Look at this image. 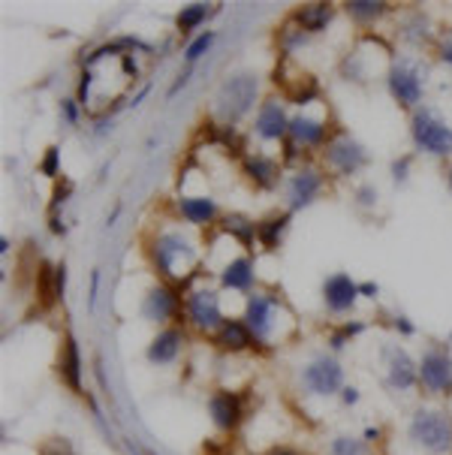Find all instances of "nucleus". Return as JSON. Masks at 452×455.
Masks as SVG:
<instances>
[{
  "label": "nucleus",
  "instance_id": "nucleus-10",
  "mask_svg": "<svg viewBox=\"0 0 452 455\" xmlns=\"http://www.w3.org/2000/svg\"><path fill=\"white\" fill-rule=\"evenodd\" d=\"M325 305L332 308V311H347V308L356 302V296H359V287L353 284V280L347 275H334L325 280Z\"/></svg>",
  "mask_w": 452,
  "mask_h": 455
},
{
  "label": "nucleus",
  "instance_id": "nucleus-17",
  "mask_svg": "<svg viewBox=\"0 0 452 455\" xmlns=\"http://www.w3.org/2000/svg\"><path fill=\"white\" fill-rule=\"evenodd\" d=\"M178 308V296L172 293V289H154L148 296V302H145V314L151 317V320H169L172 314H175Z\"/></svg>",
  "mask_w": 452,
  "mask_h": 455
},
{
  "label": "nucleus",
  "instance_id": "nucleus-16",
  "mask_svg": "<svg viewBox=\"0 0 452 455\" xmlns=\"http://www.w3.org/2000/svg\"><path fill=\"white\" fill-rule=\"evenodd\" d=\"M178 347H181V332L178 329H166L163 335H157V341L151 344L148 350V359L157 362V365H166L178 356Z\"/></svg>",
  "mask_w": 452,
  "mask_h": 455
},
{
  "label": "nucleus",
  "instance_id": "nucleus-21",
  "mask_svg": "<svg viewBox=\"0 0 452 455\" xmlns=\"http://www.w3.org/2000/svg\"><path fill=\"white\" fill-rule=\"evenodd\" d=\"M223 284L232 289H248L253 284V266L248 260H235L223 269Z\"/></svg>",
  "mask_w": 452,
  "mask_h": 455
},
{
  "label": "nucleus",
  "instance_id": "nucleus-11",
  "mask_svg": "<svg viewBox=\"0 0 452 455\" xmlns=\"http://www.w3.org/2000/svg\"><path fill=\"white\" fill-rule=\"evenodd\" d=\"M257 130H259V136H266V139H280V136L289 130V121H286L284 109L277 106V99H268V103L259 109Z\"/></svg>",
  "mask_w": 452,
  "mask_h": 455
},
{
  "label": "nucleus",
  "instance_id": "nucleus-36",
  "mask_svg": "<svg viewBox=\"0 0 452 455\" xmlns=\"http://www.w3.org/2000/svg\"><path fill=\"white\" fill-rule=\"evenodd\" d=\"M268 455H298L296 449H271Z\"/></svg>",
  "mask_w": 452,
  "mask_h": 455
},
{
  "label": "nucleus",
  "instance_id": "nucleus-2",
  "mask_svg": "<svg viewBox=\"0 0 452 455\" xmlns=\"http://www.w3.org/2000/svg\"><path fill=\"white\" fill-rule=\"evenodd\" d=\"M410 438L431 452H446L452 447V425L440 413H416Z\"/></svg>",
  "mask_w": 452,
  "mask_h": 455
},
{
  "label": "nucleus",
  "instance_id": "nucleus-27",
  "mask_svg": "<svg viewBox=\"0 0 452 455\" xmlns=\"http://www.w3.org/2000/svg\"><path fill=\"white\" fill-rule=\"evenodd\" d=\"M223 226H226V232H235L241 241H250L253 239V223L244 221V217H239V214H229L223 221Z\"/></svg>",
  "mask_w": 452,
  "mask_h": 455
},
{
  "label": "nucleus",
  "instance_id": "nucleus-15",
  "mask_svg": "<svg viewBox=\"0 0 452 455\" xmlns=\"http://www.w3.org/2000/svg\"><path fill=\"white\" fill-rule=\"evenodd\" d=\"M271 308L275 302L262 296H253L248 302V329H253V335H259V338H266L271 329Z\"/></svg>",
  "mask_w": 452,
  "mask_h": 455
},
{
  "label": "nucleus",
  "instance_id": "nucleus-31",
  "mask_svg": "<svg viewBox=\"0 0 452 455\" xmlns=\"http://www.w3.org/2000/svg\"><path fill=\"white\" fill-rule=\"evenodd\" d=\"M334 455H362V447L353 440H334Z\"/></svg>",
  "mask_w": 452,
  "mask_h": 455
},
{
  "label": "nucleus",
  "instance_id": "nucleus-23",
  "mask_svg": "<svg viewBox=\"0 0 452 455\" xmlns=\"http://www.w3.org/2000/svg\"><path fill=\"white\" fill-rule=\"evenodd\" d=\"M244 169H248L250 178L262 187H271L277 178V166H275V160H268V157H253V160L244 163Z\"/></svg>",
  "mask_w": 452,
  "mask_h": 455
},
{
  "label": "nucleus",
  "instance_id": "nucleus-35",
  "mask_svg": "<svg viewBox=\"0 0 452 455\" xmlns=\"http://www.w3.org/2000/svg\"><path fill=\"white\" fill-rule=\"evenodd\" d=\"M344 401H347V404L356 401V389H347V392H344Z\"/></svg>",
  "mask_w": 452,
  "mask_h": 455
},
{
  "label": "nucleus",
  "instance_id": "nucleus-29",
  "mask_svg": "<svg viewBox=\"0 0 452 455\" xmlns=\"http://www.w3.org/2000/svg\"><path fill=\"white\" fill-rule=\"evenodd\" d=\"M49 278H54V271L49 266H40V298H42V305H51V298L58 296L54 293V287H49Z\"/></svg>",
  "mask_w": 452,
  "mask_h": 455
},
{
  "label": "nucleus",
  "instance_id": "nucleus-34",
  "mask_svg": "<svg viewBox=\"0 0 452 455\" xmlns=\"http://www.w3.org/2000/svg\"><path fill=\"white\" fill-rule=\"evenodd\" d=\"M359 293H365V296H374V293H377V287H374V284H362V287H359Z\"/></svg>",
  "mask_w": 452,
  "mask_h": 455
},
{
  "label": "nucleus",
  "instance_id": "nucleus-8",
  "mask_svg": "<svg viewBox=\"0 0 452 455\" xmlns=\"http://www.w3.org/2000/svg\"><path fill=\"white\" fill-rule=\"evenodd\" d=\"M329 163L341 172V175H353V172L365 163V151H362L356 142H350V139L332 142L329 145Z\"/></svg>",
  "mask_w": 452,
  "mask_h": 455
},
{
  "label": "nucleus",
  "instance_id": "nucleus-9",
  "mask_svg": "<svg viewBox=\"0 0 452 455\" xmlns=\"http://www.w3.org/2000/svg\"><path fill=\"white\" fill-rule=\"evenodd\" d=\"M211 416L220 429H235L241 422V398L235 392H214L211 395Z\"/></svg>",
  "mask_w": 452,
  "mask_h": 455
},
{
  "label": "nucleus",
  "instance_id": "nucleus-37",
  "mask_svg": "<svg viewBox=\"0 0 452 455\" xmlns=\"http://www.w3.org/2000/svg\"><path fill=\"white\" fill-rule=\"evenodd\" d=\"M443 61H446V63H452V42L446 45V49H443Z\"/></svg>",
  "mask_w": 452,
  "mask_h": 455
},
{
  "label": "nucleus",
  "instance_id": "nucleus-32",
  "mask_svg": "<svg viewBox=\"0 0 452 455\" xmlns=\"http://www.w3.org/2000/svg\"><path fill=\"white\" fill-rule=\"evenodd\" d=\"M63 284H67V269L58 266L54 269V293L58 296H63Z\"/></svg>",
  "mask_w": 452,
  "mask_h": 455
},
{
  "label": "nucleus",
  "instance_id": "nucleus-39",
  "mask_svg": "<svg viewBox=\"0 0 452 455\" xmlns=\"http://www.w3.org/2000/svg\"><path fill=\"white\" fill-rule=\"evenodd\" d=\"M449 184H452V172H449Z\"/></svg>",
  "mask_w": 452,
  "mask_h": 455
},
{
  "label": "nucleus",
  "instance_id": "nucleus-4",
  "mask_svg": "<svg viewBox=\"0 0 452 455\" xmlns=\"http://www.w3.org/2000/svg\"><path fill=\"white\" fill-rule=\"evenodd\" d=\"M253 94H257V85H253L250 76H235L223 85L220 90V112L223 118H229V121H235L244 109H248L253 103Z\"/></svg>",
  "mask_w": 452,
  "mask_h": 455
},
{
  "label": "nucleus",
  "instance_id": "nucleus-1",
  "mask_svg": "<svg viewBox=\"0 0 452 455\" xmlns=\"http://www.w3.org/2000/svg\"><path fill=\"white\" fill-rule=\"evenodd\" d=\"M154 260H157L160 271L169 280H175L178 287L187 284L190 275H196V250L190 248L187 239H181L178 232H166L157 239V248H154Z\"/></svg>",
  "mask_w": 452,
  "mask_h": 455
},
{
  "label": "nucleus",
  "instance_id": "nucleus-33",
  "mask_svg": "<svg viewBox=\"0 0 452 455\" xmlns=\"http://www.w3.org/2000/svg\"><path fill=\"white\" fill-rule=\"evenodd\" d=\"M54 163H58V148H49V157H45V163H42L45 175H54Z\"/></svg>",
  "mask_w": 452,
  "mask_h": 455
},
{
  "label": "nucleus",
  "instance_id": "nucleus-5",
  "mask_svg": "<svg viewBox=\"0 0 452 455\" xmlns=\"http://www.w3.org/2000/svg\"><path fill=\"white\" fill-rule=\"evenodd\" d=\"M419 377H422V383L434 389V392H446V389L452 386V362L446 353H437V350H431V353H425V359H422V365H419Z\"/></svg>",
  "mask_w": 452,
  "mask_h": 455
},
{
  "label": "nucleus",
  "instance_id": "nucleus-24",
  "mask_svg": "<svg viewBox=\"0 0 452 455\" xmlns=\"http://www.w3.org/2000/svg\"><path fill=\"white\" fill-rule=\"evenodd\" d=\"M392 383L398 389H410L416 383V371H413V362L407 359V353H395V359H392Z\"/></svg>",
  "mask_w": 452,
  "mask_h": 455
},
{
  "label": "nucleus",
  "instance_id": "nucleus-19",
  "mask_svg": "<svg viewBox=\"0 0 452 455\" xmlns=\"http://www.w3.org/2000/svg\"><path fill=\"white\" fill-rule=\"evenodd\" d=\"M181 211L190 223H208L214 217V202L208 196H184L181 199Z\"/></svg>",
  "mask_w": 452,
  "mask_h": 455
},
{
  "label": "nucleus",
  "instance_id": "nucleus-30",
  "mask_svg": "<svg viewBox=\"0 0 452 455\" xmlns=\"http://www.w3.org/2000/svg\"><path fill=\"white\" fill-rule=\"evenodd\" d=\"M211 40H214V33H202L199 40L190 42V45H187V61H196L199 54H202V51L208 49V45H211Z\"/></svg>",
  "mask_w": 452,
  "mask_h": 455
},
{
  "label": "nucleus",
  "instance_id": "nucleus-26",
  "mask_svg": "<svg viewBox=\"0 0 452 455\" xmlns=\"http://www.w3.org/2000/svg\"><path fill=\"white\" fill-rule=\"evenodd\" d=\"M205 13H208V9H205L202 3H193V6L181 9V15H178V27H181V33H190L193 27H199V22H205Z\"/></svg>",
  "mask_w": 452,
  "mask_h": 455
},
{
  "label": "nucleus",
  "instance_id": "nucleus-6",
  "mask_svg": "<svg viewBox=\"0 0 452 455\" xmlns=\"http://www.w3.org/2000/svg\"><path fill=\"white\" fill-rule=\"evenodd\" d=\"M341 365L332 359H316L311 368L305 371V386L316 395H332L341 386Z\"/></svg>",
  "mask_w": 452,
  "mask_h": 455
},
{
  "label": "nucleus",
  "instance_id": "nucleus-7",
  "mask_svg": "<svg viewBox=\"0 0 452 455\" xmlns=\"http://www.w3.org/2000/svg\"><path fill=\"white\" fill-rule=\"evenodd\" d=\"M190 320H193L199 329H214L220 326V308H217V296L214 293H193L187 302Z\"/></svg>",
  "mask_w": 452,
  "mask_h": 455
},
{
  "label": "nucleus",
  "instance_id": "nucleus-13",
  "mask_svg": "<svg viewBox=\"0 0 452 455\" xmlns=\"http://www.w3.org/2000/svg\"><path fill=\"white\" fill-rule=\"evenodd\" d=\"M389 85H392V94L398 97V103H404V106L419 103L422 88H419V79H416V72H413V70L398 67V70L392 72V79H389Z\"/></svg>",
  "mask_w": 452,
  "mask_h": 455
},
{
  "label": "nucleus",
  "instance_id": "nucleus-3",
  "mask_svg": "<svg viewBox=\"0 0 452 455\" xmlns=\"http://www.w3.org/2000/svg\"><path fill=\"white\" fill-rule=\"evenodd\" d=\"M413 139L419 148L431 151V154L452 151V130L446 124H440L431 112H419L413 118Z\"/></svg>",
  "mask_w": 452,
  "mask_h": 455
},
{
  "label": "nucleus",
  "instance_id": "nucleus-25",
  "mask_svg": "<svg viewBox=\"0 0 452 455\" xmlns=\"http://www.w3.org/2000/svg\"><path fill=\"white\" fill-rule=\"evenodd\" d=\"M284 226H286V214H280V217H271V221L259 223V230H257L259 241L266 244V248H275V244H277V239H280V232H284Z\"/></svg>",
  "mask_w": 452,
  "mask_h": 455
},
{
  "label": "nucleus",
  "instance_id": "nucleus-14",
  "mask_svg": "<svg viewBox=\"0 0 452 455\" xmlns=\"http://www.w3.org/2000/svg\"><path fill=\"white\" fill-rule=\"evenodd\" d=\"M320 187H323V181L316 172H302V175H296L289 181V202H293V208L307 205L316 193H320Z\"/></svg>",
  "mask_w": 452,
  "mask_h": 455
},
{
  "label": "nucleus",
  "instance_id": "nucleus-22",
  "mask_svg": "<svg viewBox=\"0 0 452 455\" xmlns=\"http://www.w3.org/2000/svg\"><path fill=\"white\" fill-rule=\"evenodd\" d=\"M220 344L223 347H229V350H244V347H250V329L244 323H223V329H220Z\"/></svg>",
  "mask_w": 452,
  "mask_h": 455
},
{
  "label": "nucleus",
  "instance_id": "nucleus-12",
  "mask_svg": "<svg viewBox=\"0 0 452 455\" xmlns=\"http://www.w3.org/2000/svg\"><path fill=\"white\" fill-rule=\"evenodd\" d=\"M289 136L302 145H320L325 139V121L323 118H311L302 112L296 121H289Z\"/></svg>",
  "mask_w": 452,
  "mask_h": 455
},
{
  "label": "nucleus",
  "instance_id": "nucleus-28",
  "mask_svg": "<svg viewBox=\"0 0 452 455\" xmlns=\"http://www.w3.org/2000/svg\"><path fill=\"white\" fill-rule=\"evenodd\" d=\"M347 9L356 18H377L386 9V3H374V0H353V3H347Z\"/></svg>",
  "mask_w": 452,
  "mask_h": 455
},
{
  "label": "nucleus",
  "instance_id": "nucleus-38",
  "mask_svg": "<svg viewBox=\"0 0 452 455\" xmlns=\"http://www.w3.org/2000/svg\"><path fill=\"white\" fill-rule=\"evenodd\" d=\"M63 109H67V118H70V121H76V109H72V103H67Z\"/></svg>",
  "mask_w": 452,
  "mask_h": 455
},
{
  "label": "nucleus",
  "instance_id": "nucleus-20",
  "mask_svg": "<svg viewBox=\"0 0 452 455\" xmlns=\"http://www.w3.org/2000/svg\"><path fill=\"white\" fill-rule=\"evenodd\" d=\"M332 18V9L325 6V3H311V6H305V9H298V15H296V22L305 27V31H311V33H316V31H323L325 27V22Z\"/></svg>",
  "mask_w": 452,
  "mask_h": 455
},
{
  "label": "nucleus",
  "instance_id": "nucleus-18",
  "mask_svg": "<svg viewBox=\"0 0 452 455\" xmlns=\"http://www.w3.org/2000/svg\"><path fill=\"white\" fill-rule=\"evenodd\" d=\"M79 374H81L79 347H76V341H72V338H67V341H63V356H60V377L67 380V386L72 389V392H79V389H81Z\"/></svg>",
  "mask_w": 452,
  "mask_h": 455
}]
</instances>
